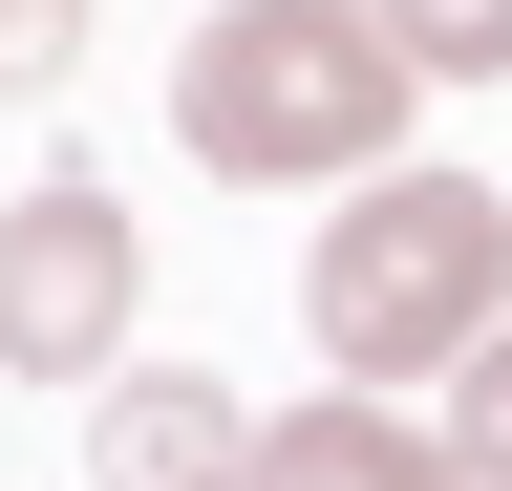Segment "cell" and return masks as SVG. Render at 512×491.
<instances>
[{"label": "cell", "mask_w": 512, "mask_h": 491, "mask_svg": "<svg viewBox=\"0 0 512 491\" xmlns=\"http://www.w3.org/2000/svg\"><path fill=\"white\" fill-rule=\"evenodd\" d=\"M299 321H320V363L342 385H448L491 321H512V193L491 171H363L342 214L299 235Z\"/></svg>", "instance_id": "7a4b0ae2"}, {"label": "cell", "mask_w": 512, "mask_h": 491, "mask_svg": "<svg viewBox=\"0 0 512 491\" xmlns=\"http://www.w3.org/2000/svg\"><path fill=\"white\" fill-rule=\"evenodd\" d=\"M86 491H256V406L214 363H128L86 406Z\"/></svg>", "instance_id": "277c9868"}, {"label": "cell", "mask_w": 512, "mask_h": 491, "mask_svg": "<svg viewBox=\"0 0 512 491\" xmlns=\"http://www.w3.org/2000/svg\"><path fill=\"white\" fill-rule=\"evenodd\" d=\"M128 299H150V235H128L107 171L0 193V385H107V363H128Z\"/></svg>", "instance_id": "3957f363"}, {"label": "cell", "mask_w": 512, "mask_h": 491, "mask_svg": "<svg viewBox=\"0 0 512 491\" xmlns=\"http://www.w3.org/2000/svg\"><path fill=\"white\" fill-rule=\"evenodd\" d=\"M406 107L427 65L384 43V0H214L171 43V150L235 193H363V171H406Z\"/></svg>", "instance_id": "6da1fadb"}, {"label": "cell", "mask_w": 512, "mask_h": 491, "mask_svg": "<svg viewBox=\"0 0 512 491\" xmlns=\"http://www.w3.org/2000/svg\"><path fill=\"white\" fill-rule=\"evenodd\" d=\"M448 385H470V406H448V449H470V491H512V321H491L470 363H448Z\"/></svg>", "instance_id": "52a82bcc"}, {"label": "cell", "mask_w": 512, "mask_h": 491, "mask_svg": "<svg viewBox=\"0 0 512 491\" xmlns=\"http://www.w3.org/2000/svg\"><path fill=\"white\" fill-rule=\"evenodd\" d=\"M384 43L427 86H512V0H384Z\"/></svg>", "instance_id": "8992f818"}, {"label": "cell", "mask_w": 512, "mask_h": 491, "mask_svg": "<svg viewBox=\"0 0 512 491\" xmlns=\"http://www.w3.org/2000/svg\"><path fill=\"white\" fill-rule=\"evenodd\" d=\"M256 491H470V449H448V427H406L384 385H320V406L256 427Z\"/></svg>", "instance_id": "5b68a950"}, {"label": "cell", "mask_w": 512, "mask_h": 491, "mask_svg": "<svg viewBox=\"0 0 512 491\" xmlns=\"http://www.w3.org/2000/svg\"><path fill=\"white\" fill-rule=\"evenodd\" d=\"M86 65V0H0V86H64Z\"/></svg>", "instance_id": "ba28073f"}]
</instances>
